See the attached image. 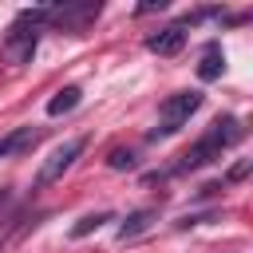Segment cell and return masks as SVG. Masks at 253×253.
I'll use <instances>...</instances> for the list:
<instances>
[{"label": "cell", "instance_id": "6da1fadb", "mask_svg": "<svg viewBox=\"0 0 253 253\" xmlns=\"http://www.w3.org/2000/svg\"><path fill=\"white\" fill-rule=\"evenodd\" d=\"M241 134H245V130H241V123H237L233 115L213 119V123H210V130H206V134H202V138H198V142H194V146H190V150H186V154H182V158H178L162 178H170V174H190V170H198V166H206V162L221 158V150H225V146H233V142H241Z\"/></svg>", "mask_w": 253, "mask_h": 253}, {"label": "cell", "instance_id": "7a4b0ae2", "mask_svg": "<svg viewBox=\"0 0 253 253\" xmlns=\"http://www.w3.org/2000/svg\"><path fill=\"white\" fill-rule=\"evenodd\" d=\"M40 28H43V16H40V8H28V12H20L16 16V24L8 28V36H4V59L8 63H32V55H36V43H40Z\"/></svg>", "mask_w": 253, "mask_h": 253}, {"label": "cell", "instance_id": "3957f363", "mask_svg": "<svg viewBox=\"0 0 253 253\" xmlns=\"http://www.w3.org/2000/svg\"><path fill=\"white\" fill-rule=\"evenodd\" d=\"M198 107H202V91H178V95H170V99L158 107V126H154L146 138H150V142L170 138L174 130H182V123H186Z\"/></svg>", "mask_w": 253, "mask_h": 253}, {"label": "cell", "instance_id": "277c9868", "mask_svg": "<svg viewBox=\"0 0 253 253\" xmlns=\"http://www.w3.org/2000/svg\"><path fill=\"white\" fill-rule=\"evenodd\" d=\"M83 146H87V138H67L63 146H55V150L47 154V162L36 170V186H51V182H59V178L75 166V158L83 154Z\"/></svg>", "mask_w": 253, "mask_h": 253}, {"label": "cell", "instance_id": "5b68a950", "mask_svg": "<svg viewBox=\"0 0 253 253\" xmlns=\"http://www.w3.org/2000/svg\"><path fill=\"white\" fill-rule=\"evenodd\" d=\"M43 24H55L63 32H79L83 24H91L99 16V4L95 0H83V4H51V8H40Z\"/></svg>", "mask_w": 253, "mask_h": 253}, {"label": "cell", "instance_id": "8992f818", "mask_svg": "<svg viewBox=\"0 0 253 253\" xmlns=\"http://www.w3.org/2000/svg\"><path fill=\"white\" fill-rule=\"evenodd\" d=\"M186 47V24H166L154 36H146V51L154 55H178Z\"/></svg>", "mask_w": 253, "mask_h": 253}, {"label": "cell", "instance_id": "52a82bcc", "mask_svg": "<svg viewBox=\"0 0 253 253\" xmlns=\"http://www.w3.org/2000/svg\"><path fill=\"white\" fill-rule=\"evenodd\" d=\"M40 138H43V126H16L12 134L0 138V158H12V154L32 150V146H40Z\"/></svg>", "mask_w": 253, "mask_h": 253}, {"label": "cell", "instance_id": "ba28073f", "mask_svg": "<svg viewBox=\"0 0 253 253\" xmlns=\"http://www.w3.org/2000/svg\"><path fill=\"white\" fill-rule=\"evenodd\" d=\"M154 221H158V206H142V210L126 213V217L119 221V241H130V237L146 233V229H150Z\"/></svg>", "mask_w": 253, "mask_h": 253}, {"label": "cell", "instance_id": "9c48e42d", "mask_svg": "<svg viewBox=\"0 0 253 253\" xmlns=\"http://www.w3.org/2000/svg\"><path fill=\"white\" fill-rule=\"evenodd\" d=\"M225 71V51H221V43H210L206 51H202V63H198V79H217Z\"/></svg>", "mask_w": 253, "mask_h": 253}, {"label": "cell", "instance_id": "30bf717a", "mask_svg": "<svg viewBox=\"0 0 253 253\" xmlns=\"http://www.w3.org/2000/svg\"><path fill=\"white\" fill-rule=\"evenodd\" d=\"M79 99H83V91H79L75 83H67L63 91H55V99H47V115H51V119H55V115H67V111L79 107Z\"/></svg>", "mask_w": 253, "mask_h": 253}, {"label": "cell", "instance_id": "8fae6325", "mask_svg": "<svg viewBox=\"0 0 253 253\" xmlns=\"http://www.w3.org/2000/svg\"><path fill=\"white\" fill-rule=\"evenodd\" d=\"M107 221H115V213H111V210H99V213H83V217L71 225V241H79V237L95 233V229H99V225H107Z\"/></svg>", "mask_w": 253, "mask_h": 253}, {"label": "cell", "instance_id": "7c38bea8", "mask_svg": "<svg viewBox=\"0 0 253 253\" xmlns=\"http://www.w3.org/2000/svg\"><path fill=\"white\" fill-rule=\"evenodd\" d=\"M134 150H111V158H107V166L111 170H134Z\"/></svg>", "mask_w": 253, "mask_h": 253}, {"label": "cell", "instance_id": "4fadbf2b", "mask_svg": "<svg viewBox=\"0 0 253 253\" xmlns=\"http://www.w3.org/2000/svg\"><path fill=\"white\" fill-rule=\"evenodd\" d=\"M134 12H138V16H146V12H166V0H146V4H138Z\"/></svg>", "mask_w": 253, "mask_h": 253}, {"label": "cell", "instance_id": "5bb4252c", "mask_svg": "<svg viewBox=\"0 0 253 253\" xmlns=\"http://www.w3.org/2000/svg\"><path fill=\"white\" fill-rule=\"evenodd\" d=\"M245 174H249V158H241V162H237V166L229 170V182H241Z\"/></svg>", "mask_w": 253, "mask_h": 253}, {"label": "cell", "instance_id": "9a60e30c", "mask_svg": "<svg viewBox=\"0 0 253 253\" xmlns=\"http://www.w3.org/2000/svg\"><path fill=\"white\" fill-rule=\"evenodd\" d=\"M4 202H8V190H0V206H4Z\"/></svg>", "mask_w": 253, "mask_h": 253}]
</instances>
